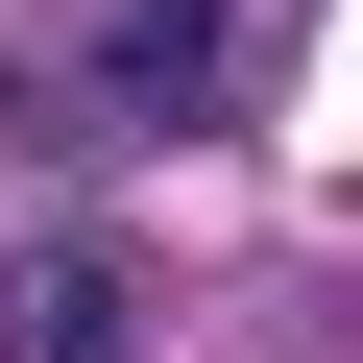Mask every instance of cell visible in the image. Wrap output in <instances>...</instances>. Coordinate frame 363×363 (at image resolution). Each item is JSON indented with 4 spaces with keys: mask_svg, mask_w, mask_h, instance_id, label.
Returning <instances> with one entry per match:
<instances>
[{
    "mask_svg": "<svg viewBox=\"0 0 363 363\" xmlns=\"http://www.w3.org/2000/svg\"><path fill=\"white\" fill-rule=\"evenodd\" d=\"M0 363H145V267H121L97 218L0 242Z\"/></svg>",
    "mask_w": 363,
    "mask_h": 363,
    "instance_id": "obj_1",
    "label": "cell"
},
{
    "mask_svg": "<svg viewBox=\"0 0 363 363\" xmlns=\"http://www.w3.org/2000/svg\"><path fill=\"white\" fill-rule=\"evenodd\" d=\"M97 97L121 121H218L242 97V25H218V0H97Z\"/></svg>",
    "mask_w": 363,
    "mask_h": 363,
    "instance_id": "obj_2",
    "label": "cell"
},
{
    "mask_svg": "<svg viewBox=\"0 0 363 363\" xmlns=\"http://www.w3.org/2000/svg\"><path fill=\"white\" fill-rule=\"evenodd\" d=\"M25 145H49V97H25V73H0V194H25Z\"/></svg>",
    "mask_w": 363,
    "mask_h": 363,
    "instance_id": "obj_3",
    "label": "cell"
}]
</instances>
